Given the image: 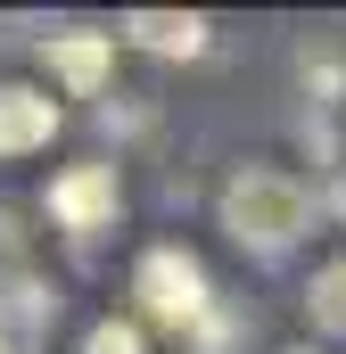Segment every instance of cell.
Wrapping results in <instances>:
<instances>
[{
  "label": "cell",
  "instance_id": "6da1fadb",
  "mask_svg": "<svg viewBox=\"0 0 346 354\" xmlns=\"http://www.w3.org/2000/svg\"><path fill=\"white\" fill-rule=\"evenodd\" d=\"M305 223H313V189L297 174H280V165H239V174L223 181V231H231L239 248L280 256V248L305 239Z\"/></svg>",
  "mask_w": 346,
  "mask_h": 354
},
{
  "label": "cell",
  "instance_id": "7a4b0ae2",
  "mask_svg": "<svg viewBox=\"0 0 346 354\" xmlns=\"http://www.w3.org/2000/svg\"><path fill=\"white\" fill-rule=\"evenodd\" d=\"M132 288H140V305L165 322V330H190L215 297H206V272H198V256H181V248H149L140 256V272H132Z\"/></svg>",
  "mask_w": 346,
  "mask_h": 354
},
{
  "label": "cell",
  "instance_id": "3957f363",
  "mask_svg": "<svg viewBox=\"0 0 346 354\" xmlns=\"http://www.w3.org/2000/svg\"><path fill=\"white\" fill-rule=\"evenodd\" d=\"M116 206H124L116 165H66V174L50 181V214H58L66 231H99V223H116Z\"/></svg>",
  "mask_w": 346,
  "mask_h": 354
},
{
  "label": "cell",
  "instance_id": "277c9868",
  "mask_svg": "<svg viewBox=\"0 0 346 354\" xmlns=\"http://www.w3.org/2000/svg\"><path fill=\"white\" fill-rule=\"evenodd\" d=\"M50 132H58V99L33 83H8L0 91V157H33V149H50Z\"/></svg>",
  "mask_w": 346,
  "mask_h": 354
},
{
  "label": "cell",
  "instance_id": "5b68a950",
  "mask_svg": "<svg viewBox=\"0 0 346 354\" xmlns=\"http://www.w3.org/2000/svg\"><path fill=\"white\" fill-rule=\"evenodd\" d=\"M107 58H116V33H83V25L42 41V66H50L66 91H99L107 83Z\"/></svg>",
  "mask_w": 346,
  "mask_h": 354
},
{
  "label": "cell",
  "instance_id": "8992f818",
  "mask_svg": "<svg viewBox=\"0 0 346 354\" xmlns=\"http://www.w3.org/2000/svg\"><path fill=\"white\" fill-rule=\"evenodd\" d=\"M124 41H140L157 58H198L206 50V17L198 8H132L124 17Z\"/></svg>",
  "mask_w": 346,
  "mask_h": 354
},
{
  "label": "cell",
  "instance_id": "52a82bcc",
  "mask_svg": "<svg viewBox=\"0 0 346 354\" xmlns=\"http://www.w3.org/2000/svg\"><path fill=\"white\" fill-rule=\"evenodd\" d=\"M305 305H313V322H322L330 338H346V256H338V264H322V272H313Z\"/></svg>",
  "mask_w": 346,
  "mask_h": 354
},
{
  "label": "cell",
  "instance_id": "ba28073f",
  "mask_svg": "<svg viewBox=\"0 0 346 354\" xmlns=\"http://www.w3.org/2000/svg\"><path fill=\"white\" fill-rule=\"evenodd\" d=\"M338 75H346V41H305V83H322V91H338Z\"/></svg>",
  "mask_w": 346,
  "mask_h": 354
},
{
  "label": "cell",
  "instance_id": "9c48e42d",
  "mask_svg": "<svg viewBox=\"0 0 346 354\" xmlns=\"http://www.w3.org/2000/svg\"><path fill=\"white\" fill-rule=\"evenodd\" d=\"M83 354H140V330H132V322H99L83 338Z\"/></svg>",
  "mask_w": 346,
  "mask_h": 354
},
{
  "label": "cell",
  "instance_id": "30bf717a",
  "mask_svg": "<svg viewBox=\"0 0 346 354\" xmlns=\"http://www.w3.org/2000/svg\"><path fill=\"white\" fill-rule=\"evenodd\" d=\"M297 354H313V346H297Z\"/></svg>",
  "mask_w": 346,
  "mask_h": 354
}]
</instances>
